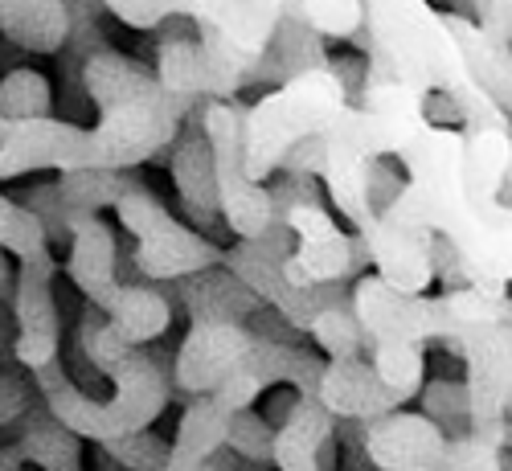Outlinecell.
<instances>
[{
  "instance_id": "obj_1",
  "label": "cell",
  "mask_w": 512,
  "mask_h": 471,
  "mask_svg": "<svg viewBox=\"0 0 512 471\" xmlns=\"http://www.w3.org/2000/svg\"><path fill=\"white\" fill-rule=\"evenodd\" d=\"M74 345L91 357L103 381H111V398L103 402L91 398L70 377L41 394L50 414L87 443H111L136 431H152V422L168 410V402L177 394V381H173L177 349L168 353L164 345H132V340H123L107 324V316L95 304L82 308Z\"/></svg>"
},
{
  "instance_id": "obj_2",
  "label": "cell",
  "mask_w": 512,
  "mask_h": 471,
  "mask_svg": "<svg viewBox=\"0 0 512 471\" xmlns=\"http://www.w3.org/2000/svg\"><path fill=\"white\" fill-rule=\"evenodd\" d=\"M82 78H87L91 107L99 111V123L91 127L95 164L115 168V173L173 160V144L185 119L205 103L168 91L156 66L127 58L115 46L99 50Z\"/></svg>"
},
{
  "instance_id": "obj_3",
  "label": "cell",
  "mask_w": 512,
  "mask_h": 471,
  "mask_svg": "<svg viewBox=\"0 0 512 471\" xmlns=\"http://www.w3.org/2000/svg\"><path fill=\"white\" fill-rule=\"evenodd\" d=\"M369 37L386 54L398 82L418 95H447L459 107L463 127H500L512 132L504 107L467 70V58L451 33V21L431 0H365Z\"/></svg>"
},
{
  "instance_id": "obj_4",
  "label": "cell",
  "mask_w": 512,
  "mask_h": 471,
  "mask_svg": "<svg viewBox=\"0 0 512 471\" xmlns=\"http://www.w3.org/2000/svg\"><path fill=\"white\" fill-rule=\"evenodd\" d=\"M353 99L328 66L308 70L300 78L283 82L279 91H267L246 107V168L250 177L267 185L279 177L283 160L312 136H324L328 127L340 119Z\"/></svg>"
},
{
  "instance_id": "obj_5",
  "label": "cell",
  "mask_w": 512,
  "mask_h": 471,
  "mask_svg": "<svg viewBox=\"0 0 512 471\" xmlns=\"http://www.w3.org/2000/svg\"><path fill=\"white\" fill-rule=\"evenodd\" d=\"M115 213H119V226L136 238V250H132L136 283H181L209 267H222L226 259L222 242H213L197 226L181 222L140 177H132Z\"/></svg>"
},
{
  "instance_id": "obj_6",
  "label": "cell",
  "mask_w": 512,
  "mask_h": 471,
  "mask_svg": "<svg viewBox=\"0 0 512 471\" xmlns=\"http://www.w3.org/2000/svg\"><path fill=\"white\" fill-rule=\"evenodd\" d=\"M246 107L242 99L230 103H205V136L213 144V160H218V189H222V218L238 242L259 238L271 230L275 201L271 189L259 185L246 168Z\"/></svg>"
},
{
  "instance_id": "obj_7",
  "label": "cell",
  "mask_w": 512,
  "mask_h": 471,
  "mask_svg": "<svg viewBox=\"0 0 512 471\" xmlns=\"http://www.w3.org/2000/svg\"><path fill=\"white\" fill-rule=\"evenodd\" d=\"M447 349L463 361V381L472 390V435L496 439L508 447V418H512V320L472 328Z\"/></svg>"
},
{
  "instance_id": "obj_8",
  "label": "cell",
  "mask_w": 512,
  "mask_h": 471,
  "mask_svg": "<svg viewBox=\"0 0 512 471\" xmlns=\"http://www.w3.org/2000/svg\"><path fill=\"white\" fill-rule=\"evenodd\" d=\"M287 13V0H222L218 13L201 25V50L230 87L242 95L246 78L267 54Z\"/></svg>"
},
{
  "instance_id": "obj_9",
  "label": "cell",
  "mask_w": 512,
  "mask_h": 471,
  "mask_svg": "<svg viewBox=\"0 0 512 471\" xmlns=\"http://www.w3.org/2000/svg\"><path fill=\"white\" fill-rule=\"evenodd\" d=\"M17 299H13V365L25 373H41L46 365L62 361V312H58V254L41 250L33 259L17 263Z\"/></svg>"
},
{
  "instance_id": "obj_10",
  "label": "cell",
  "mask_w": 512,
  "mask_h": 471,
  "mask_svg": "<svg viewBox=\"0 0 512 471\" xmlns=\"http://www.w3.org/2000/svg\"><path fill=\"white\" fill-rule=\"evenodd\" d=\"M95 164L91 127L74 119H29L13 123L0 136V181H17L29 173H78Z\"/></svg>"
},
{
  "instance_id": "obj_11",
  "label": "cell",
  "mask_w": 512,
  "mask_h": 471,
  "mask_svg": "<svg viewBox=\"0 0 512 471\" xmlns=\"http://www.w3.org/2000/svg\"><path fill=\"white\" fill-rule=\"evenodd\" d=\"M353 308L373 340H406V345H431L443 340L447 345V316H443V299L439 295H406L394 291L381 275H361L353 283Z\"/></svg>"
},
{
  "instance_id": "obj_12",
  "label": "cell",
  "mask_w": 512,
  "mask_h": 471,
  "mask_svg": "<svg viewBox=\"0 0 512 471\" xmlns=\"http://www.w3.org/2000/svg\"><path fill=\"white\" fill-rule=\"evenodd\" d=\"M259 336L250 332V324L238 320H197L189 324L185 340L177 345L173 361V381L177 390L189 398H209L222 390V381L254 353Z\"/></svg>"
},
{
  "instance_id": "obj_13",
  "label": "cell",
  "mask_w": 512,
  "mask_h": 471,
  "mask_svg": "<svg viewBox=\"0 0 512 471\" xmlns=\"http://www.w3.org/2000/svg\"><path fill=\"white\" fill-rule=\"evenodd\" d=\"M426 127H431L426 95H418L406 82H381V87H369L357 103L353 144L365 160H398Z\"/></svg>"
},
{
  "instance_id": "obj_14",
  "label": "cell",
  "mask_w": 512,
  "mask_h": 471,
  "mask_svg": "<svg viewBox=\"0 0 512 471\" xmlns=\"http://www.w3.org/2000/svg\"><path fill=\"white\" fill-rule=\"evenodd\" d=\"M209 103V99H205ZM205 103L185 119L181 136L173 144V185L177 197L189 213V226H197L201 234H209L213 242L226 238L230 226L222 218V189H218V160H213V144L205 136Z\"/></svg>"
},
{
  "instance_id": "obj_15",
  "label": "cell",
  "mask_w": 512,
  "mask_h": 471,
  "mask_svg": "<svg viewBox=\"0 0 512 471\" xmlns=\"http://www.w3.org/2000/svg\"><path fill=\"white\" fill-rule=\"evenodd\" d=\"M451 435L422 410H394L365 426V455L377 471H443Z\"/></svg>"
},
{
  "instance_id": "obj_16",
  "label": "cell",
  "mask_w": 512,
  "mask_h": 471,
  "mask_svg": "<svg viewBox=\"0 0 512 471\" xmlns=\"http://www.w3.org/2000/svg\"><path fill=\"white\" fill-rule=\"evenodd\" d=\"M373 259V275H381L394 291L426 295L435 283V234L410 226L394 213H377V222L361 234Z\"/></svg>"
},
{
  "instance_id": "obj_17",
  "label": "cell",
  "mask_w": 512,
  "mask_h": 471,
  "mask_svg": "<svg viewBox=\"0 0 512 471\" xmlns=\"http://www.w3.org/2000/svg\"><path fill=\"white\" fill-rule=\"evenodd\" d=\"M119 242L115 230L103 222V213H74L70 209V254H66V279L82 291L87 304L107 312L123 287L119 279Z\"/></svg>"
},
{
  "instance_id": "obj_18",
  "label": "cell",
  "mask_w": 512,
  "mask_h": 471,
  "mask_svg": "<svg viewBox=\"0 0 512 471\" xmlns=\"http://www.w3.org/2000/svg\"><path fill=\"white\" fill-rule=\"evenodd\" d=\"M320 406L336 418V422H377L394 410H402L406 402L390 390L386 381L377 377L369 357H340L328 361V373L320 381Z\"/></svg>"
},
{
  "instance_id": "obj_19",
  "label": "cell",
  "mask_w": 512,
  "mask_h": 471,
  "mask_svg": "<svg viewBox=\"0 0 512 471\" xmlns=\"http://www.w3.org/2000/svg\"><path fill=\"white\" fill-rule=\"evenodd\" d=\"M328 62H332L328 41L300 17L295 0H287V13L279 21V33H275V41L267 46V54L254 62L246 87H271V91H279L283 82L300 78L308 70H324Z\"/></svg>"
},
{
  "instance_id": "obj_20",
  "label": "cell",
  "mask_w": 512,
  "mask_h": 471,
  "mask_svg": "<svg viewBox=\"0 0 512 471\" xmlns=\"http://www.w3.org/2000/svg\"><path fill=\"white\" fill-rule=\"evenodd\" d=\"M168 291L173 304L185 308L189 324L197 320H238V324H250L254 312L267 308L259 295H254L238 275H230L226 267H209L201 275H189L181 283H156Z\"/></svg>"
},
{
  "instance_id": "obj_21",
  "label": "cell",
  "mask_w": 512,
  "mask_h": 471,
  "mask_svg": "<svg viewBox=\"0 0 512 471\" xmlns=\"http://www.w3.org/2000/svg\"><path fill=\"white\" fill-rule=\"evenodd\" d=\"M373 259H369V246L365 238L353 234H332L320 242H300L295 254L287 259L283 275L291 287H332V283H357L361 275H369Z\"/></svg>"
},
{
  "instance_id": "obj_22",
  "label": "cell",
  "mask_w": 512,
  "mask_h": 471,
  "mask_svg": "<svg viewBox=\"0 0 512 471\" xmlns=\"http://www.w3.org/2000/svg\"><path fill=\"white\" fill-rule=\"evenodd\" d=\"M467 156H463V189L480 213L504 205L508 173H512V132L500 127H463Z\"/></svg>"
},
{
  "instance_id": "obj_23",
  "label": "cell",
  "mask_w": 512,
  "mask_h": 471,
  "mask_svg": "<svg viewBox=\"0 0 512 471\" xmlns=\"http://www.w3.org/2000/svg\"><path fill=\"white\" fill-rule=\"evenodd\" d=\"M0 37L25 54H62L70 41L66 0H0Z\"/></svg>"
},
{
  "instance_id": "obj_24",
  "label": "cell",
  "mask_w": 512,
  "mask_h": 471,
  "mask_svg": "<svg viewBox=\"0 0 512 471\" xmlns=\"http://www.w3.org/2000/svg\"><path fill=\"white\" fill-rule=\"evenodd\" d=\"M340 422L320 406V398H300L275 439V471H324L320 451L336 439Z\"/></svg>"
},
{
  "instance_id": "obj_25",
  "label": "cell",
  "mask_w": 512,
  "mask_h": 471,
  "mask_svg": "<svg viewBox=\"0 0 512 471\" xmlns=\"http://www.w3.org/2000/svg\"><path fill=\"white\" fill-rule=\"evenodd\" d=\"M447 21H451V33H455L459 50L467 58V70H472V78L480 82V87L504 107V115L512 119V41L488 37L476 25V17L447 13Z\"/></svg>"
},
{
  "instance_id": "obj_26",
  "label": "cell",
  "mask_w": 512,
  "mask_h": 471,
  "mask_svg": "<svg viewBox=\"0 0 512 471\" xmlns=\"http://www.w3.org/2000/svg\"><path fill=\"white\" fill-rule=\"evenodd\" d=\"M103 316L123 340H132V345H156V340H164L168 328H173L177 304L156 283H123L115 304Z\"/></svg>"
},
{
  "instance_id": "obj_27",
  "label": "cell",
  "mask_w": 512,
  "mask_h": 471,
  "mask_svg": "<svg viewBox=\"0 0 512 471\" xmlns=\"http://www.w3.org/2000/svg\"><path fill=\"white\" fill-rule=\"evenodd\" d=\"M9 435H13L9 443H17L25 463L37 471H82V443L87 439H78L70 426H62L46 402H41L21 426H13Z\"/></svg>"
},
{
  "instance_id": "obj_28",
  "label": "cell",
  "mask_w": 512,
  "mask_h": 471,
  "mask_svg": "<svg viewBox=\"0 0 512 471\" xmlns=\"http://www.w3.org/2000/svg\"><path fill=\"white\" fill-rule=\"evenodd\" d=\"M230 422L234 410L218 398H189L181 422H177V435H173V467L185 463H213V455L226 451L230 439Z\"/></svg>"
},
{
  "instance_id": "obj_29",
  "label": "cell",
  "mask_w": 512,
  "mask_h": 471,
  "mask_svg": "<svg viewBox=\"0 0 512 471\" xmlns=\"http://www.w3.org/2000/svg\"><path fill=\"white\" fill-rule=\"evenodd\" d=\"M308 340H312V345H316L328 361H340V357H369V353H373V340L365 336V328H361V320H357V308H353V291L336 295L332 304L316 316Z\"/></svg>"
},
{
  "instance_id": "obj_30",
  "label": "cell",
  "mask_w": 512,
  "mask_h": 471,
  "mask_svg": "<svg viewBox=\"0 0 512 471\" xmlns=\"http://www.w3.org/2000/svg\"><path fill=\"white\" fill-rule=\"evenodd\" d=\"M443 316H447V340L472 332V328H488V324H504L512 320V291L500 295V291H484L476 283L467 287H455V291H443Z\"/></svg>"
},
{
  "instance_id": "obj_31",
  "label": "cell",
  "mask_w": 512,
  "mask_h": 471,
  "mask_svg": "<svg viewBox=\"0 0 512 471\" xmlns=\"http://www.w3.org/2000/svg\"><path fill=\"white\" fill-rule=\"evenodd\" d=\"M0 115L9 123H29V119H50L54 115V87L50 78L33 66H13L0 74Z\"/></svg>"
},
{
  "instance_id": "obj_32",
  "label": "cell",
  "mask_w": 512,
  "mask_h": 471,
  "mask_svg": "<svg viewBox=\"0 0 512 471\" xmlns=\"http://www.w3.org/2000/svg\"><path fill=\"white\" fill-rule=\"evenodd\" d=\"M62 185V197L74 213H103V209H115L132 185V173H115V168H78V173H62L58 177Z\"/></svg>"
},
{
  "instance_id": "obj_33",
  "label": "cell",
  "mask_w": 512,
  "mask_h": 471,
  "mask_svg": "<svg viewBox=\"0 0 512 471\" xmlns=\"http://www.w3.org/2000/svg\"><path fill=\"white\" fill-rule=\"evenodd\" d=\"M218 5L222 0H103V9L127 29H160L168 17H189L201 29Z\"/></svg>"
},
{
  "instance_id": "obj_34",
  "label": "cell",
  "mask_w": 512,
  "mask_h": 471,
  "mask_svg": "<svg viewBox=\"0 0 512 471\" xmlns=\"http://www.w3.org/2000/svg\"><path fill=\"white\" fill-rule=\"evenodd\" d=\"M377 377L390 385V390L410 402L426 390V349L422 345H406V340H377L369 353Z\"/></svg>"
},
{
  "instance_id": "obj_35",
  "label": "cell",
  "mask_w": 512,
  "mask_h": 471,
  "mask_svg": "<svg viewBox=\"0 0 512 471\" xmlns=\"http://www.w3.org/2000/svg\"><path fill=\"white\" fill-rule=\"evenodd\" d=\"M422 414L439 422L451 439L472 435V390H467L463 377H435L426 381V390L418 394Z\"/></svg>"
},
{
  "instance_id": "obj_36",
  "label": "cell",
  "mask_w": 512,
  "mask_h": 471,
  "mask_svg": "<svg viewBox=\"0 0 512 471\" xmlns=\"http://www.w3.org/2000/svg\"><path fill=\"white\" fill-rule=\"evenodd\" d=\"M300 17L324 37V41H353L369 29L365 0H295Z\"/></svg>"
},
{
  "instance_id": "obj_37",
  "label": "cell",
  "mask_w": 512,
  "mask_h": 471,
  "mask_svg": "<svg viewBox=\"0 0 512 471\" xmlns=\"http://www.w3.org/2000/svg\"><path fill=\"white\" fill-rule=\"evenodd\" d=\"M0 250H9L17 263L33 259V254L50 250L46 226L37 222V213L29 205H21L17 197L0 193Z\"/></svg>"
},
{
  "instance_id": "obj_38",
  "label": "cell",
  "mask_w": 512,
  "mask_h": 471,
  "mask_svg": "<svg viewBox=\"0 0 512 471\" xmlns=\"http://www.w3.org/2000/svg\"><path fill=\"white\" fill-rule=\"evenodd\" d=\"M275 439H279V426L263 414V410H234L230 422V439L226 447L259 467H275Z\"/></svg>"
},
{
  "instance_id": "obj_39",
  "label": "cell",
  "mask_w": 512,
  "mask_h": 471,
  "mask_svg": "<svg viewBox=\"0 0 512 471\" xmlns=\"http://www.w3.org/2000/svg\"><path fill=\"white\" fill-rule=\"evenodd\" d=\"M107 451V459H115V467L123 471H168L173 467V439H160L156 431H136L111 443H95Z\"/></svg>"
},
{
  "instance_id": "obj_40",
  "label": "cell",
  "mask_w": 512,
  "mask_h": 471,
  "mask_svg": "<svg viewBox=\"0 0 512 471\" xmlns=\"http://www.w3.org/2000/svg\"><path fill=\"white\" fill-rule=\"evenodd\" d=\"M21 205H29L37 213V222L46 226V238H50V250L54 254H70V205L62 197V185L58 177L54 181H41L33 189H25Z\"/></svg>"
},
{
  "instance_id": "obj_41",
  "label": "cell",
  "mask_w": 512,
  "mask_h": 471,
  "mask_svg": "<svg viewBox=\"0 0 512 471\" xmlns=\"http://www.w3.org/2000/svg\"><path fill=\"white\" fill-rule=\"evenodd\" d=\"M41 402L33 377L21 369V365H0V431H13L21 426Z\"/></svg>"
},
{
  "instance_id": "obj_42",
  "label": "cell",
  "mask_w": 512,
  "mask_h": 471,
  "mask_svg": "<svg viewBox=\"0 0 512 471\" xmlns=\"http://www.w3.org/2000/svg\"><path fill=\"white\" fill-rule=\"evenodd\" d=\"M504 443L496 439H480V435H459L447 447V463L443 471H508L512 463L504 459Z\"/></svg>"
},
{
  "instance_id": "obj_43",
  "label": "cell",
  "mask_w": 512,
  "mask_h": 471,
  "mask_svg": "<svg viewBox=\"0 0 512 471\" xmlns=\"http://www.w3.org/2000/svg\"><path fill=\"white\" fill-rule=\"evenodd\" d=\"M271 201H275V218H287L295 209H308V205H328L324 181L320 177H304V173H279L267 181Z\"/></svg>"
},
{
  "instance_id": "obj_44",
  "label": "cell",
  "mask_w": 512,
  "mask_h": 471,
  "mask_svg": "<svg viewBox=\"0 0 512 471\" xmlns=\"http://www.w3.org/2000/svg\"><path fill=\"white\" fill-rule=\"evenodd\" d=\"M279 222H287L300 242H320V238L340 234V226H336V218L328 213V205H308V209H295V213H287V218H279Z\"/></svg>"
},
{
  "instance_id": "obj_45",
  "label": "cell",
  "mask_w": 512,
  "mask_h": 471,
  "mask_svg": "<svg viewBox=\"0 0 512 471\" xmlns=\"http://www.w3.org/2000/svg\"><path fill=\"white\" fill-rule=\"evenodd\" d=\"M17 259L9 250H0V304H13L17 299V275H21V267H13Z\"/></svg>"
},
{
  "instance_id": "obj_46",
  "label": "cell",
  "mask_w": 512,
  "mask_h": 471,
  "mask_svg": "<svg viewBox=\"0 0 512 471\" xmlns=\"http://www.w3.org/2000/svg\"><path fill=\"white\" fill-rule=\"evenodd\" d=\"M29 463H25V455L17 451V443H5L0 447V471H25Z\"/></svg>"
},
{
  "instance_id": "obj_47",
  "label": "cell",
  "mask_w": 512,
  "mask_h": 471,
  "mask_svg": "<svg viewBox=\"0 0 512 471\" xmlns=\"http://www.w3.org/2000/svg\"><path fill=\"white\" fill-rule=\"evenodd\" d=\"M168 471H218L213 463H185V467H168Z\"/></svg>"
},
{
  "instance_id": "obj_48",
  "label": "cell",
  "mask_w": 512,
  "mask_h": 471,
  "mask_svg": "<svg viewBox=\"0 0 512 471\" xmlns=\"http://www.w3.org/2000/svg\"><path fill=\"white\" fill-rule=\"evenodd\" d=\"M5 345H9V349H13V340H9V336H5V320H0V353H5Z\"/></svg>"
},
{
  "instance_id": "obj_49",
  "label": "cell",
  "mask_w": 512,
  "mask_h": 471,
  "mask_svg": "<svg viewBox=\"0 0 512 471\" xmlns=\"http://www.w3.org/2000/svg\"><path fill=\"white\" fill-rule=\"evenodd\" d=\"M9 127H13V123H9L5 115H0V136H5V132H9Z\"/></svg>"
},
{
  "instance_id": "obj_50",
  "label": "cell",
  "mask_w": 512,
  "mask_h": 471,
  "mask_svg": "<svg viewBox=\"0 0 512 471\" xmlns=\"http://www.w3.org/2000/svg\"><path fill=\"white\" fill-rule=\"evenodd\" d=\"M508 447H512V418H508ZM512 471V467H508Z\"/></svg>"
},
{
  "instance_id": "obj_51",
  "label": "cell",
  "mask_w": 512,
  "mask_h": 471,
  "mask_svg": "<svg viewBox=\"0 0 512 471\" xmlns=\"http://www.w3.org/2000/svg\"><path fill=\"white\" fill-rule=\"evenodd\" d=\"M25 471H37V467H25Z\"/></svg>"
},
{
  "instance_id": "obj_52",
  "label": "cell",
  "mask_w": 512,
  "mask_h": 471,
  "mask_svg": "<svg viewBox=\"0 0 512 471\" xmlns=\"http://www.w3.org/2000/svg\"><path fill=\"white\" fill-rule=\"evenodd\" d=\"M119 471H123V467H119Z\"/></svg>"
}]
</instances>
